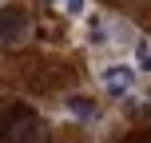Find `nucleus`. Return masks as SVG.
<instances>
[{
    "label": "nucleus",
    "instance_id": "nucleus-4",
    "mask_svg": "<svg viewBox=\"0 0 151 143\" xmlns=\"http://www.w3.org/2000/svg\"><path fill=\"white\" fill-rule=\"evenodd\" d=\"M68 111H72V115H80V119H88V115H91L88 96H72V99H68Z\"/></svg>",
    "mask_w": 151,
    "mask_h": 143
},
{
    "label": "nucleus",
    "instance_id": "nucleus-3",
    "mask_svg": "<svg viewBox=\"0 0 151 143\" xmlns=\"http://www.w3.org/2000/svg\"><path fill=\"white\" fill-rule=\"evenodd\" d=\"M28 36V12L24 8H4L0 12V44H16Z\"/></svg>",
    "mask_w": 151,
    "mask_h": 143
},
{
    "label": "nucleus",
    "instance_id": "nucleus-7",
    "mask_svg": "<svg viewBox=\"0 0 151 143\" xmlns=\"http://www.w3.org/2000/svg\"><path fill=\"white\" fill-rule=\"evenodd\" d=\"M135 60L143 64V68H151V44H143V40H139V44H135Z\"/></svg>",
    "mask_w": 151,
    "mask_h": 143
},
{
    "label": "nucleus",
    "instance_id": "nucleus-5",
    "mask_svg": "<svg viewBox=\"0 0 151 143\" xmlns=\"http://www.w3.org/2000/svg\"><path fill=\"white\" fill-rule=\"evenodd\" d=\"M60 8L68 16H83V12H88V0H60Z\"/></svg>",
    "mask_w": 151,
    "mask_h": 143
},
{
    "label": "nucleus",
    "instance_id": "nucleus-8",
    "mask_svg": "<svg viewBox=\"0 0 151 143\" xmlns=\"http://www.w3.org/2000/svg\"><path fill=\"white\" fill-rule=\"evenodd\" d=\"M135 143H151V139H135Z\"/></svg>",
    "mask_w": 151,
    "mask_h": 143
},
{
    "label": "nucleus",
    "instance_id": "nucleus-6",
    "mask_svg": "<svg viewBox=\"0 0 151 143\" xmlns=\"http://www.w3.org/2000/svg\"><path fill=\"white\" fill-rule=\"evenodd\" d=\"M107 40V24H91L88 28V44H104Z\"/></svg>",
    "mask_w": 151,
    "mask_h": 143
},
{
    "label": "nucleus",
    "instance_id": "nucleus-1",
    "mask_svg": "<svg viewBox=\"0 0 151 143\" xmlns=\"http://www.w3.org/2000/svg\"><path fill=\"white\" fill-rule=\"evenodd\" d=\"M36 115L28 107H4L0 111V143H36Z\"/></svg>",
    "mask_w": 151,
    "mask_h": 143
},
{
    "label": "nucleus",
    "instance_id": "nucleus-2",
    "mask_svg": "<svg viewBox=\"0 0 151 143\" xmlns=\"http://www.w3.org/2000/svg\"><path fill=\"white\" fill-rule=\"evenodd\" d=\"M99 83H104L107 91H115V96H131V88H135V68H131V64H107V68L99 72Z\"/></svg>",
    "mask_w": 151,
    "mask_h": 143
}]
</instances>
